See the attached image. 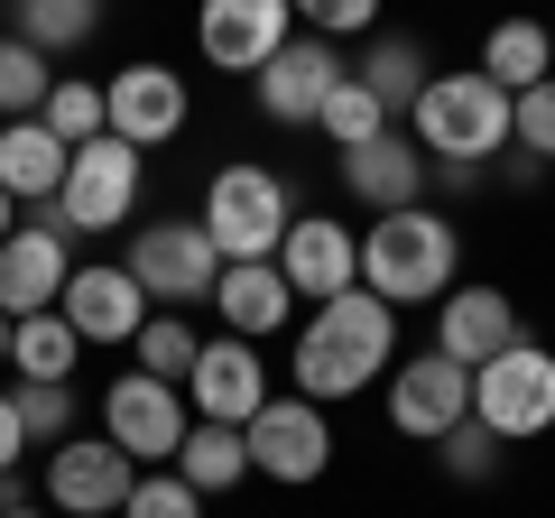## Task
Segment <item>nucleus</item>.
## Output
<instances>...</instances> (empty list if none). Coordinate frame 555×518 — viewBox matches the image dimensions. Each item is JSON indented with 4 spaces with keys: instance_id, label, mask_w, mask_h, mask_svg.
Wrapping results in <instances>:
<instances>
[{
    "instance_id": "6ab92c4d",
    "label": "nucleus",
    "mask_w": 555,
    "mask_h": 518,
    "mask_svg": "<svg viewBox=\"0 0 555 518\" xmlns=\"http://www.w3.org/2000/svg\"><path fill=\"white\" fill-rule=\"evenodd\" d=\"M334 177H343V195L361 204V213H398V204H426V148L408 140V130H379L371 148H343L334 158Z\"/></svg>"
},
{
    "instance_id": "393cba45",
    "label": "nucleus",
    "mask_w": 555,
    "mask_h": 518,
    "mask_svg": "<svg viewBox=\"0 0 555 518\" xmlns=\"http://www.w3.org/2000/svg\"><path fill=\"white\" fill-rule=\"evenodd\" d=\"M167 472H177V481H195L204 500H222V491H241V481H250V436H241V426H214V417H195Z\"/></svg>"
},
{
    "instance_id": "4468645a",
    "label": "nucleus",
    "mask_w": 555,
    "mask_h": 518,
    "mask_svg": "<svg viewBox=\"0 0 555 518\" xmlns=\"http://www.w3.org/2000/svg\"><path fill=\"white\" fill-rule=\"evenodd\" d=\"M56 315L83 334V352H130V342H139V324L158 315V306L139 297V279L120 269V259H75V279H65Z\"/></svg>"
},
{
    "instance_id": "ea45409f",
    "label": "nucleus",
    "mask_w": 555,
    "mask_h": 518,
    "mask_svg": "<svg viewBox=\"0 0 555 518\" xmlns=\"http://www.w3.org/2000/svg\"><path fill=\"white\" fill-rule=\"evenodd\" d=\"M0 371H10V315H0Z\"/></svg>"
},
{
    "instance_id": "b1692460",
    "label": "nucleus",
    "mask_w": 555,
    "mask_h": 518,
    "mask_svg": "<svg viewBox=\"0 0 555 518\" xmlns=\"http://www.w3.org/2000/svg\"><path fill=\"white\" fill-rule=\"evenodd\" d=\"M352 75L371 83L379 102H389L398 120L416 112V93H426V75H436V56H426V38H398V28H371V47L352 56Z\"/></svg>"
},
{
    "instance_id": "c85d7f7f",
    "label": "nucleus",
    "mask_w": 555,
    "mask_h": 518,
    "mask_svg": "<svg viewBox=\"0 0 555 518\" xmlns=\"http://www.w3.org/2000/svg\"><path fill=\"white\" fill-rule=\"evenodd\" d=\"M47 93H56V56H38L28 38L0 28V120H38Z\"/></svg>"
},
{
    "instance_id": "0eeeda50",
    "label": "nucleus",
    "mask_w": 555,
    "mask_h": 518,
    "mask_svg": "<svg viewBox=\"0 0 555 518\" xmlns=\"http://www.w3.org/2000/svg\"><path fill=\"white\" fill-rule=\"evenodd\" d=\"M473 417L491 426L500 444L555 436V352H546V342L518 334L500 361H481V371H473Z\"/></svg>"
},
{
    "instance_id": "9b49d317",
    "label": "nucleus",
    "mask_w": 555,
    "mask_h": 518,
    "mask_svg": "<svg viewBox=\"0 0 555 518\" xmlns=\"http://www.w3.org/2000/svg\"><path fill=\"white\" fill-rule=\"evenodd\" d=\"M379 407H389V426L408 444H436V436H454V426L473 417V371L426 342V352H408L389 379H379Z\"/></svg>"
},
{
    "instance_id": "4be33fe9",
    "label": "nucleus",
    "mask_w": 555,
    "mask_h": 518,
    "mask_svg": "<svg viewBox=\"0 0 555 518\" xmlns=\"http://www.w3.org/2000/svg\"><path fill=\"white\" fill-rule=\"evenodd\" d=\"M65 158H75V148H65L47 120H0V195L20 204V213H47V204H56Z\"/></svg>"
},
{
    "instance_id": "bb28decb",
    "label": "nucleus",
    "mask_w": 555,
    "mask_h": 518,
    "mask_svg": "<svg viewBox=\"0 0 555 518\" xmlns=\"http://www.w3.org/2000/svg\"><path fill=\"white\" fill-rule=\"evenodd\" d=\"M10 371L20 379H75L83 371V334L65 315H20L10 324Z\"/></svg>"
},
{
    "instance_id": "412c9836",
    "label": "nucleus",
    "mask_w": 555,
    "mask_h": 518,
    "mask_svg": "<svg viewBox=\"0 0 555 518\" xmlns=\"http://www.w3.org/2000/svg\"><path fill=\"white\" fill-rule=\"evenodd\" d=\"M518 342V306L500 297V287H454V297H436V352L463 361V371H481V361H500Z\"/></svg>"
},
{
    "instance_id": "ddd939ff",
    "label": "nucleus",
    "mask_w": 555,
    "mask_h": 518,
    "mask_svg": "<svg viewBox=\"0 0 555 518\" xmlns=\"http://www.w3.org/2000/svg\"><path fill=\"white\" fill-rule=\"evenodd\" d=\"M38 481H47V509L56 518H120L130 491H139V463L120 454L112 436H65Z\"/></svg>"
},
{
    "instance_id": "2eb2a0df",
    "label": "nucleus",
    "mask_w": 555,
    "mask_h": 518,
    "mask_svg": "<svg viewBox=\"0 0 555 518\" xmlns=\"http://www.w3.org/2000/svg\"><path fill=\"white\" fill-rule=\"evenodd\" d=\"M269 399H278V379H269V361H259V342L204 334L195 371H185V407H195V417H214V426H250Z\"/></svg>"
},
{
    "instance_id": "aec40b11",
    "label": "nucleus",
    "mask_w": 555,
    "mask_h": 518,
    "mask_svg": "<svg viewBox=\"0 0 555 518\" xmlns=\"http://www.w3.org/2000/svg\"><path fill=\"white\" fill-rule=\"evenodd\" d=\"M214 315H222V334L269 342V334H287V324H297V287L278 279V259H222Z\"/></svg>"
},
{
    "instance_id": "f3484780",
    "label": "nucleus",
    "mask_w": 555,
    "mask_h": 518,
    "mask_svg": "<svg viewBox=\"0 0 555 518\" xmlns=\"http://www.w3.org/2000/svg\"><path fill=\"white\" fill-rule=\"evenodd\" d=\"M102 102H112V140H130V148H167V140H185V120H195L185 75L158 65V56L120 65V75L102 83Z\"/></svg>"
},
{
    "instance_id": "1a4fd4ad",
    "label": "nucleus",
    "mask_w": 555,
    "mask_h": 518,
    "mask_svg": "<svg viewBox=\"0 0 555 518\" xmlns=\"http://www.w3.org/2000/svg\"><path fill=\"white\" fill-rule=\"evenodd\" d=\"M185 426H195V407H185V389H177V379L120 371L112 389H102V426H93V436H112L120 454L139 463V472H158V463H177Z\"/></svg>"
},
{
    "instance_id": "72a5a7b5",
    "label": "nucleus",
    "mask_w": 555,
    "mask_h": 518,
    "mask_svg": "<svg viewBox=\"0 0 555 518\" xmlns=\"http://www.w3.org/2000/svg\"><path fill=\"white\" fill-rule=\"evenodd\" d=\"M436 463H444L454 481H500V463H509V444H500V436H491L481 417H463L454 436H436Z\"/></svg>"
},
{
    "instance_id": "cd10ccee",
    "label": "nucleus",
    "mask_w": 555,
    "mask_h": 518,
    "mask_svg": "<svg viewBox=\"0 0 555 518\" xmlns=\"http://www.w3.org/2000/svg\"><path fill=\"white\" fill-rule=\"evenodd\" d=\"M195 352H204L195 315H177V306H158V315L139 324V342H130V371H149V379H177V389H185V371H195Z\"/></svg>"
},
{
    "instance_id": "a878e982",
    "label": "nucleus",
    "mask_w": 555,
    "mask_h": 518,
    "mask_svg": "<svg viewBox=\"0 0 555 518\" xmlns=\"http://www.w3.org/2000/svg\"><path fill=\"white\" fill-rule=\"evenodd\" d=\"M10 38H28L38 56H75L102 38V0H10Z\"/></svg>"
},
{
    "instance_id": "e433bc0d",
    "label": "nucleus",
    "mask_w": 555,
    "mask_h": 518,
    "mask_svg": "<svg viewBox=\"0 0 555 518\" xmlns=\"http://www.w3.org/2000/svg\"><path fill=\"white\" fill-rule=\"evenodd\" d=\"M28 454H38V444H28V426H20V399H10V379H0V472H20Z\"/></svg>"
},
{
    "instance_id": "423d86ee",
    "label": "nucleus",
    "mask_w": 555,
    "mask_h": 518,
    "mask_svg": "<svg viewBox=\"0 0 555 518\" xmlns=\"http://www.w3.org/2000/svg\"><path fill=\"white\" fill-rule=\"evenodd\" d=\"M139 195H149V167H139L130 140H83L75 158H65V185H56V222L75 241H102V232H130Z\"/></svg>"
},
{
    "instance_id": "f704fd0d",
    "label": "nucleus",
    "mask_w": 555,
    "mask_h": 518,
    "mask_svg": "<svg viewBox=\"0 0 555 518\" xmlns=\"http://www.w3.org/2000/svg\"><path fill=\"white\" fill-rule=\"evenodd\" d=\"M287 10H297V28L306 38H371L379 28V0H287Z\"/></svg>"
},
{
    "instance_id": "7ed1b4c3",
    "label": "nucleus",
    "mask_w": 555,
    "mask_h": 518,
    "mask_svg": "<svg viewBox=\"0 0 555 518\" xmlns=\"http://www.w3.org/2000/svg\"><path fill=\"white\" fill-rule=\"evenodd\" d=\"M408 140L426 148V167H500V148H509V93L481 65L426 75V93L408 112Z\"/></svg>"
},
{
    "instance_id": "4c0bfd02",
    "label": "nucleus",
    "mask_w": 555,
    "mask_h": 518,
    "mask_svg": "<svg viewBox=\"0 0 555 518\" xmlns=\"http://www.w3.org/2000/svg\"><path fill=\"white\" fill-rule=\"evenodd\" d=\"M0 509H28V463H20V472H0Z\"/></svg>"
},
{
    "instance_id": "f03ea898",
    "label": "nucleus",
    "mask_w": 555,
    "mask_h": 518,
    "mask_svg": "<svg viewBox=\"0 0 555 518\" xmlns=\"http://www.w3.org/2000/svg\"><path fill=\"white\" fill-rule=\"evenodd\" d=\"M361 287L389 297L398 315L408 306H436L463 287V222L444 204H398V213L361 222Z\"/></svg>"
},
{
    "instance_id": "5701e85b",
    "label": "nucleus",
    "mask_w": 555,
    "mask_h": 518,
    "mask_svg": "<svg viewBox=\"0 0 555 518\" xmlns=\"http://www.w3.org/2000/svg\"><path fill=\"white\" fill-rule=\"evenodd\" d=\"M473 65L500 83V93H528V83L555 75V38H546V20H518V10H509V20L481 28V56Z\"/></svg>"
},
{
    "instance_id": "a211bd4d",
    "label": "nucleus",
    "mask_w": 555,
    "mask_h": 518,
    "mask_svg": "<svg viewBox=\"0 0 555 518\" xmlns=\"http://www.w3.org/2000/svg\"><path fill=\"white\" fill-rule=\"evenodd\" d=\"M278 279L297 287V306H324L343 287H361V232L343 213H297L278 241Z\"/></svg>"
},
{
    "instance_id": "f8f14e48",
    "label": "nucleus",
    "mask_w": 555,
    "mask_h": 518,
    "mask_svg": "<svg viewBox=\"0 0 555 518\" xmlns=\"http://www.w3.org/2000/svg\"><path fill=\"white\" fill-rule=\"evenodd\" d=\"M65 279H75V232L56 222V204L47 213H20V232L0 241V315H56Z\"/></svg>"
},
{
    "instance_id": "473e14b6",
    "label": "nucleus",
    "mask_w": 555,
    "mask_h": 518,
    "mask_svg": "<svg viewBox=\"0 0 555 518\" xmlns=\"http://www.w3.org/2000/svg\"><path fill=\"white\" fill-rule=\"evenodd\" d=\"M509 148L537 167H555V75L528 83V93H509Z\"/></svg>"
},
{
    "instance_id": "58836bf2",
    "label": "nucleus",
    "mask_w": 555,
    "mask_h": 518,
    "mask_svg": "<svg viewBox=\"0 0 555 518\" xmlns=\"http://www.w3.org/2000/svg\"><path fill=\"white\" fill-rule=\"evenodd\" d=\"M10 232H20V204H10V195H0V241H10Z\"/></svg>"
},
{
    "instance_id": "2f4dec72",
    "label": "nucleus",
    "mask_w": 555,
    "mask_h": 518,
    "mask_svg": "<svg viewBox=\"0 0 555 518\" xmlns=\"http://www.w3.org/2000/svg\"><path fill=\"white\" fill-rule=\"evenodd\" d=\"M47 130H56L65 148H83V140H102V130H112V102H102V83L93 75H56V93H47Z\"/></svg>"
},
{
    "instance_id": "dca6fc26",
    "label": "nucleus",
    "mask_w": 555,
    "mask_h": 518,
    "mask_svg": "<svg viewBox=\"0 0 555 518\" xmlns=\"http://www.w3.org/2000/svg\"><path fill=\"white\" fill-rule=\"evenodd\" d=\"M287 38H297L287 0H195V47L214 75H259Z\"/></svg>"
},
{
    "instance_id": "20e7f679",
    "label": "nucleus",
    "mask_w": 555,
    "mask_h": 518,
    "mask_svg": "<svg viewBox=\"0 0 555 518\" xmlns=\"http://www.w3.org/2000/svg\"><path fill=\"white\" fill-rule=\"evenodd\" d=\"M297 213H306L297 185L259 158H222L214 185H204V232H214L222 259H278V241H287Z\"/></svg>"
},
{
    "instance_id": "c9c22d12",
    "label": "nucleus",
    "mask_w": 555,
    "mask_h": 518,
    "mask_svg": "<svg viewBox=\"0 0 555 518\" xmlns=\"http://www.w3.org/2000/svg\"><path fill=\"white\" fill-rule=\"evenodd\" d=\"M120 518H204V491L158 463V472H139V491H130V509H120Z\"/></svg>"
},
{
    "instance_id": "f257e3e1",
    "label": "nucleus",
    "mask_w": 555,
    "mask_h": 518,
    "mask_svg": "<svg viewBox=\"0 0 555 518\" xmlns=\"http://www.w3.org/2000/svg\"><path fill=\"white\" fill-rule=\"evenodd\" d=\"M389 371H398V306L371 297V287H343V297L306 306V324L287 334V389L315 407L361 399Z\"/></svg>"
},
{
    "instance_id": "c756f323",
    "label": "nucleus",
    "mask_w": 555,
    "mask_h": 518,
    "mask_svg": "<svg viewBox=\"0 0 555 518\" xmlns=\"http://www.w3.org/2000/svg\"><path fill=\"white\" fill-rule=\"evenodd\" d=\"M315 130L334 140V158H343V148H371L379 130H398V112H389V102H379V93H371L361 75H343V83H334V102H324V120H315Z\"/></svg>"
},
{
    "instance_id": "a19ab883",
    "label": "nucleus",
    "mask_w": 555,
    "mask_h": 518,
    "mask_svg": "<svg viewBox=\"0 0 555 518\" xmlns=\"http://www.w3.org/2000/svg\"><path fill=\"white\" fill-rule=\"evenodd\" d=\"M0 518H47V509H0Z\"/></svg>"
},
{
    "instance_id": "39448f33",
    "label": "nucleus",
    "mask_w": 555,
    "mask_h": 518,
    "mask_svg": "<svg viewBox=\"0 0 555 518\" xmlns=\"http://www.w3.org/2000/svg\"><path fill=\"white\" fill-rule=\"evenodd\" d=\"M139 279L149 306H214V279H222V250L204 232V213H167V222H130V259H120Z\"/></svg>"
},
{
    "instance_id": "9d476101",
    "label": "nucleus",
    "mask_w": 555,
    "mask_h": 518,
    "mask_svg": "<svg viewBox=\"0 0 555 518\" xmlns=\"http://www.w3.org/2000/svg\"><path fill=\"white\" fill-rule=\"evenodd\" d=\"M343 75H352V56H343L334 38H306V28H297V38L250 75V102H259V120H278V130H315Z\"/></svg>"
},
{
    "instance_id": "79ce46f5",
    "label": "nucleus",
    "mask_w": 555,
    "mask_h": 518,
    "mask_svg": "<svg viewBox=\"0 0 555 518\" xmlns=\"http://www.w3.org/2000/svg\"><path fill=\"white\" fill-rule=\"evenodd\" d=\"M546 38H555V20H546Z\"/></svg>"
},
{
    "instance_id": "6e6552de",
    "label": "nucleus",
    "mask_w": 555,
    "mask_h": 518,
    "mask_svg": "<svg viewBox=\"0 0 555 518\" xmlns=\"http://www.w3.org/2000/svg\"><path fill=\"white\" fill-rule=\"evenodd\" d=\"M250 481H278V491H306V481L334 472V417H324L315 399H297V389H278L269 407H259L250 426Z\"/></svg>"
},
{
    "instance_id": "7c9ffc66",
    "label": "nucleus",
    "mask_w": 555,
    "mask_h": 518,
    "mask_svg": "<svg viewBox=\"0 0 555 518\" xmlns=\"http://www.w3.org/2000/svg\"><path fill=\"white\" fill-rule=\"evenodd\" d=\"M10 399H20V426H28V444L38 454H56L65 436H75V379H10Z\"/></svg>"
}]
</instances>
